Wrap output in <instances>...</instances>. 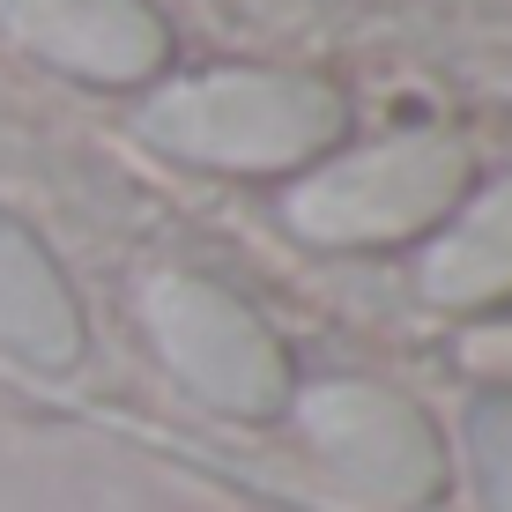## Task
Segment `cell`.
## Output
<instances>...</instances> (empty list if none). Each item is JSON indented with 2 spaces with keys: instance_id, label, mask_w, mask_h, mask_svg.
<instances>
[{
  "instance_id": "ba28073f",
  "label": "cell",
  "mask_w": 512,
  "mask_h": 512,
  "mask_svg": "<svg viewBox=\"0 0 512 512\" xmlns=\"http://www.w3.org/2000/svg\"><path fill=\"white\" fill-rule=\"evenodd\" d=\"M461 468L475 512H512V386H483L461 409Z\"/></svg>"
},
{
  "instance_id": "52a82bcc",
  "label": "cell",
  "mask_w": 512,
  "mask_h": 512,
  "mask_svg": "<svg viewBox=\"0 0 512 512\" xmlns=\"http://www.w3.org/2000/svg\"><path fill=\"white\" fill-rule=\"evenodd\" d=\"M416 290L438 312H498L512 305V164L475 179L468 201L423 238Z\"/></svg>"
},
{
  "instance_id": "7a4b0ae2",
  "label": "cell",
  "mask_w": 512,
  "mask_h": 512,
  "mask_svg": "<svg viewBox=\"0 0 512 512\" xmlns=\"http://www.w3.org/2000/svg\"><path fill=\"white\" fill-rule=\"evenodd\" d=\"M475 179H483V164L453 127H401L342 141L312 171H297L282 193V223H290V238L327 245V253L423 245L468 201Z\"/></svg>"
},
{
  "instance_id": "6da1fadb",
  "label": "cell",
  "mask_w": 512,
  "mask_h": 512,
  "mask_svg": "<svg viewBox=\"0 0 512 512\" xmlns=\"http://www.w3.org/2000/svg\"><path fill=\"white\" fill-rule=\"evenodd\" d=\"M357 127L349 90L320 67H268L223 60L164 75L134 104V134L164 164L223 171V179H297L320 156H334Z\"/></svg>"
},
{
  "instance_id": "8992f818",
  "label": "cell",
  "mask_w": 512,
  "mask_h": 512,
  "mask_svg": "<svg viewBox=\"0 0 512 512\" xmlns=\"http://www.w3.org/2000/svg\"><path fill=\"white\" fill-rule=\"evenodd\" d=\"M0 357L45 379L90 357V320H82L75 282L15 208H0Z\"/></svg>"
},
{
  "instance_id": "5b68a950",
  "label": "cell",
  "mask_w": 512,
  "mask_h": 512,
  "mask_svg": "<svg viewBox=\"0 0 512 512\" xmlns=\"http://www.w3.org/2000/svg\"><path fill=\"white\" fill-rule=\"evenodd\" d=\"M0 38L90 90H156L179 60L156 0H0Z\"/></svg>"
},
{
  "instance_id": "3957f363",
  "label": "cell",
  "mask_w": 512,
  "mask_h": 512,
  "mask_svg": "<svg viewBox=\"0 0 512 512\" xmlns=\"http://www.w3.org/2000/svg\"><path fill=\"white\" fill-rule=\"evenodd\" d=\"M141 327H149L164 372L186 386L201 409L238 416V423H268L290 409L297 394V357L290 342L268 327V312L253 297H238L216 275H186L164 268L141 290Z\"/></svg>"
},
{
  "instance_id": "277c9868",
  "label": "cell",
  "mask_w": 512,
  "mask_h": 512,
  "mask_svg": "<svg viewBox=\"0 0 512 512\" xmlns=\"http://www.w3.org/2000/svg\"><path fill=\"white\" fill-rule=\"evenodd\" d=\"M312 461L372 512H431L453 483V446L423 401L379 379H312L290 394Z\"/></svg>"
}]
</instances>
